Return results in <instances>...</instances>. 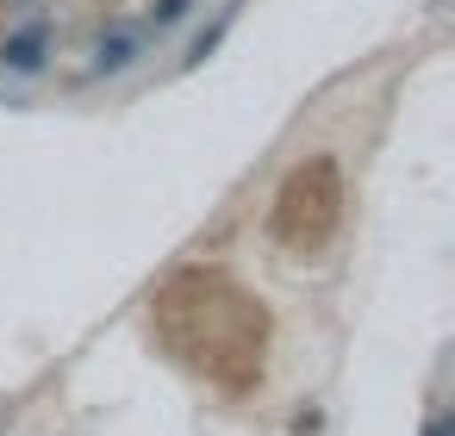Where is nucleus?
Returning <instances> with one entry per match:
<instances>
[{
  "instance_id": "obj_1",
  "label": "nucleus",
  "mask_w": 455,
  "mask_h": 436,
  "mask_svg": "<svg viewBox=\"0 0 455 436\" xmlns=\"http://www.w3.org/2000/svg\"><path fill=\"white\" fill-rule=\"evenodd\" d=\"M138 51H144V32H113V38H100V44H94V75H119V69H132Z\"/></svg>"
},
{
  "instance_id": "obj_2",
  "label": "nucleus",
  "mask_w": 455,
  "mask_h": 436,
  "mask_svg": "<svg viewBox=\"0 0 455 436\" xmlns=\"http://www.w3.org/2000/svg\"><path fill=\"white\" fill-rule=\"evenodd\" d=\"M44 63V32L32 26V32H20V38H7V69H20V75H32Z\"/></svg>"
},
{
  "instance_id": "obj_3",
  "label": "nucleus",
  "mask_w": 455,
  "mask_h": 436,
  "mask_svg": "<svg viewBox=\"0 0 455 436\" xmlns=\"http://www.w3.org/2000/svg\"><path fill=\"white\" fill-rule=\"evenodd\" d=\"M188 7H194V0H156V26H175Z\"/></svg>"
},
{
  "instance_id": "obj_4",
  "label": "nucleus",
  "mask_w": 455,
  "mask_h": 436,
  "mask_svg": "<svg viewBox=\"0 0 455 436\" xmlns=\"http://www.w3.org/2000/svg\"><path fill=\"white\" fill-rule=\"evenodd\" d=\"M424 436H455V424H449V417H443V411H436V417H430V424H424Z\"/></svg>"
}]
</instances>
